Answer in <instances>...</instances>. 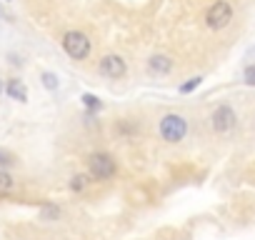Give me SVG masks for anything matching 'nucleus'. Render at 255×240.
I'll list each match as a JSON object with an SVG mask.
<instances>
[{"mask_svg": "<svg viewBox=\"0 0 255 240\" xmlns=\"http://www.w3.org/2000/svg\"><path fill=\"white\" fill-rule=\"evenodd\" d=\"M13 188H15V180L5 170H0V193H10Z\"/></svg>", "mask_w": 255, "mask_h": 240, "instance_id": "9", "label": "nucleus"}, {"mask_svg": "<svg viewBox=\"0 0 255 240\" xmlns=\"http://www.w3.org/2000/svg\"><path fill=\"white\" fill-rule=\"evenodd\" d=\"M200 80H203V78H190L185 85H180V93H190V90H195V88L200 85Z\"/></svg>", "mask_w": 255, "mask_h": 240, "instance_id": "13", "label": "nucleus"}, {"mask_svg": "<svg viewBox=\"0 0 255 240\" xmlns=\"http://www.w3.org/2000/svg\"><path fill=\"white\" fill-rule=\"evenodd\" d=\"M63 50L73 60H85L88 53H90V40H88V35H83L78 30H70V33L63 35Z\"/></svg>", "mask_w": 255, "mask_h": 240, "instance_id": "1", "label": "nucleus"}, {"mask_svg": "<svg viewBox=\"0 0 255 240\" xmlns=\"http://www.w3.org/2000/svg\"><path fill=\"white\" fill-rule=\"evenodd\" d=\"M43 85H45L48 90H58L60 80H58V75H53V73H43Z\"/></svg>", "mask_w": 255, "mask_h": 240, "instance_id": "10", "label": "nucleus"}, {"mask_svg": "<svg viewBox=\"0 0 255 240\" xmlns=\"http://www.w3.org/2000/svg\"><path fill=\"white\" fill-rule=\"evenodd\" d=\"M8 95H10L13 100H18V103H25V100H28V90H25V85H23L20 80H10V83H8Z\"/></svg>", "mask_w": 255, "mask_h": 240, "instance_id": "8", "label": "nucleus"}, {"mask_svg": "<svg viewBox=\"0 0 255 240\" xmlns=\"http://www.w3.org/2000/svg\"><path fill=\"white\" fill-rule=\"evenodd\" d=\"M58 215V208H43V218L45 220H50V218H55Z\"/></svg>", "mask_w": 255, "mask_h": 240, "instance_id": "15", "label": "nucleus"}, {"mask_svg": "<svg viewBox=\"0 0 255 240\" xmlns=\"http://www.w3.org/2000/svg\"><path fill=\"white\" fill-rule=\"evenodd\" d=\"M170 68H173V60L168 55H153L148 60V70L155 75H165V73H170Z\"/></svg>", "mask_w": 255, "mask_h": 240, "instance_id": "7", "label": "nucleus"}, {"mask_svg": "<svg viewBox=\"0 0 255 240\" xmlns=\"http://www.w3.org/2000/svg\"><path fill=\"white\" fill-rule=\"evenodd\" d=\"M230 20H233V8L225 3V0H218V3H213V5L208 8V13H205V23H208V28H213V30L225 28Z\"/></svg>", "mask_w": 255, "mask_h": 240, "instance_id": "3", "label": "nucleus"}, {"mask_svg": "<svg viewBox=\"0 0 255 240\" xmlns=\"http://www.w3.org/2000/svg\"><path fill=\"white\" fill-rule=\"evenodd\" d=\"M185 133H188L185 118H180V115H165V118L160 120V135H163V140H168V143H180V140L185 138Z\"/></svg>", "mask_w": 255, "mask_h": 240, "instance_id": "2", "label": "nucleus"}, {"mask_svg": "<svg viewBox=\"0 0 255 240\" xmlns=\"http://www.w3.org/2000/svg\"><path fill=\"white\" fill-rule=\"evenodd\" d=\"M100 75H105V78H113V80H118V78H123L125 75V60L120 58V55H105L103 60H100Z\"/></svg>", "mask_w": 255, "mask_h": 240, "instance_id": "5", "label": "nucleus"}, {"mask_svg": "<svg viewBox=\"0 0 255 240\" xmlns=\"http://www.w3.org/2000/svg\"><path fill=\"white\" fill-rule=\"evenodd\" d=\"M13 160H15V158H13V153H10V150L0 148V170H3V168H8Z\"/></svg>", "mask_w": 255, "mask_h": 240, "instance_id": "11", "label": "nucleus"}, {"mask_svg": "<svg viewBox=\"0 0 255 240\" xmlns=\"http://www.w3.org/2000/svg\"><path fill=\"white\" fill-rule=\"evenodd\" d=\"M83 103H85L90 110H100V105H103V103H100L95 95H83Z\"/></svg>", "mask_w": 255, "mask_h": 240, "instance_id": "12", "label": "nucleus"}, {"mask_svg": "<svg viewBox=\"0 0 255 240\" xmlns=\"http://www.w3.org/2000/svg\"><path fill=\"white\" fill-rule=\"evenodd\" d=\"M88 168H90V175L98 180H108L115 175V160L108 153H93L88 160Z\"/></svg>", "mask_w": 255, "mask_h": 240, "instance_id": "4", "label": "nucleus"}, {"mask_svg": "<svg viewBox=\"0 0 255 240\" xmlns=\"http://www.w3.org/2000/svg\"><path fill=\"white\" fill-rule=\"evenodd\" d=\"M70 188H73V190H83V188H85V175H75L73 183H70Z\"/></svg>", "mask_w": 255, "mask_h": 240, "instance_id": "14", "label": "nucleus"}, {"mask_svg": "<svg viewBox=\"0 0 255 240\" xmlns=\"http://www.w3.org/2000/svg\"><path fill=\"white\" fill-rule=\"evenodd\" d=\"M233 125H235V113H233V108L220 105V108L213 113V128H215L218 133H228V130H233Z\"/></svg>", "mask_w": 255, "mask_h": 240, "instance_id": "6", "label": "nucleus"}]
</instances>
